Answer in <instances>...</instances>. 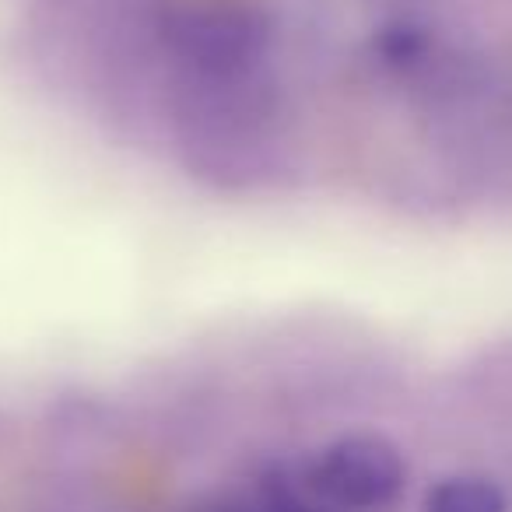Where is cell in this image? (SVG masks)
I'll use <instances>...</instances> for the list:
<instances>
[{
  "mask_svg": "<svg viewBox=\"0 0 512 512\" xmlns=\"http://www.w3.org/2000/svg\"><path fill=\"white\" fill-rule=\"evenodd\" d=\"M421 512H509V491L484 470H453L428 484Z\"/></svg>",
  "mask_w": 512,
  "mask_h": 512,
  "instance_id": "6da1fadb",
  "label": "cell"
}]
</instances>
